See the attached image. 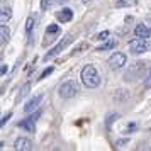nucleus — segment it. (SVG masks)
Listing matches in <instances>:
<instances>
[{
	"mask_svg": "<svg viewBox=\"0 0 151 151\" xmlns=\"http://www.w3.org/2000/svg\"><path fill=\"white\" fill-rule=\"evenodd\" d=\"M80 80H82L83 87H87V88H97L100 82H102V78L99 75V71L93 65H85L82 68V73H80Z\"/></svg>",
	"mask_w": 151,
	"mask_h": 151,
	"instance_id": "nucleus-1",
	"label": "nucleus"
},
{
	"mask_svg": "<svg viewBox=\"0 0 151 151\" xmlns=\"http://www.w3.org/2000/svg\"><path fill=\"white\" fill-rule=\"evenodd\" d=\"M146 68H148V63H144V61L132 63V65L129 66V70L126 71L124 80H126V82H134V80H137V78H141L143 73L146 71Z\"/></svg>",
	"mask_w": 151,
	"mask_h": 151,
	"instance_id": "nucleus-2",
	"label": "nucleus"
},
{
	"mask_svg": "<svg viewBox=\"0 0 151 151\" xmlns=\"http://www.w3.org/2000/svg\"><path fill=\"white\" fill-rule=\"evenodd\" d=\"M76 92H78V85H76L73 80H68V82H65L60 87V90H58V93H60V97L61 99H73V97L76 95Z\"/></svg>",
	"mask_w": 151,
	"mask_h": 151,
	"instance_id": "nucleus-3",
	"label": "nucleus"
},
{
	"mask_svg": "<svg viewBox=\"0 0 151 151\" xmlns=\"http://www.w3.org/2000/svg\"><path fill=\"white\" fill-rule=\"evenodd\" d=\"M150 49V44H148V39H143V37H136L129 42V51L132 55H143Z\"/></svg>",
	"mask_w": 151,
	"mask_h": 151,
	"instance_id": "nucleus-4",
	"label": "nucleus"
},
{
	"mask_svg": "<svg viewBox=\"0 0 151 151\" xmlns=\"http://www.w3.org/2000/svg\"><path fill=\"white\" fill-rule=\"evenodd\" d=\"M73 41V37H71V36H65V37H63L61 41L58 42V44H56L55 48L51 49V51H49V53H46V55H44V61H48V60H51V58H55V56H58L60 55V53H61L63 49L66 48V46H68L70 42Z\"/></svg>",
	"mask_w": 151,
	"mask_h": 151,
	"instance_id": "nucleus-5",
	"label": "nucleus"
},
{
	"mask_svg": "<svg viewBox=\"0 0 151 151\" xmlns=\"http://www.w3.org/2000/svg\"><path fill=\"white\" fill-rule=\"evenodd\" d=\"M126 63H127V56L124 53H114L107 60V65H109L110 70H121V68H124Z\"/></svg>",
	"mask_w": 151,
	"mask_h": 151,
	"instance_id": "nucleus-6",
	"label": "nucleus"
},
{
	"mask_svg": "<svg viewBox=\"0 0 151 151\" xmlns=\"http://www.w3.org/2000/svg\"><path fill=\"white\" fill-rule=\"evenodd\" d=\"M14 148L17 151H31L32 150V141L27 137H17L14 143Z\"/></svg>",
	"mask_w": 151,
	"mask_h": 151,
	"instance_id": "nucleus-7",
	"label": "nucleus"
},
{
	"mask_svg": "<svg viewBox=\"0 0 151 151\" xmlns=\"http://www.w3.org/2000/svg\"><path fill=\"white\" fill-rule=\"evenodd\" d=\"M134 34L136 37H143V39H148L151 36V29L146 26V24H137L136 29H134Z\"/></svg>",
	"mask_w": 151,
	"mask_h": 151,
	"instance_id": "nucleus-8",
	"label": "nucleus"
},
{
	"mask_svg": "<svg viewBox=\"0 0 151 151\" xmlns=\"http://www.w3.org/2000/svg\"><path fill=\"white\" fill-rule=\"evenodd\" d=\"M42 100V95H36L34 99H31L26 105H24V112L26 114H29V112H32V110H36L37 107H39V104H41Z\"/></svg>",
	"mask_w": 151,
	"mask_h": 151,
	"instance_id": "nucleus-9",
	"label": "nucleus"
},
{
	"mask_svg": "<svg viewBox=\"0 0 151 151\" xmlns=\"http://www.w3.org/2000/svg\"><path fill=\"white\" fill-rule=\"evenodd\" d=\"M56 17H58L60 22H70L71 19H73V10L68 9V7H65V9H61V12L56 14Z\"/></svg>",
	"mask_w": 151,
	"mask_h": 151,
	"instance_id": "nucleus-10",
	"label": "nucleus"
},
{
	"mask_svg": "<svg viewBox=\"0 0 151 151\" xmlns=\"http://www.w3.org/2000/svg\"><path fill=\"white\" fill-rule=\"evenodd\" d=\"M34 122H36V121L32 119V117H27V119H24V121L19 122V127L24 129V131H27V132H34V129H36Z\"/></svg>",
	"mask_w": 151,
	"mask_h": 151,
	"instance_id": "nucleus-11",
	"label": "nucleus"
},
{
	"mask_svg": "<svg viewBox=\"0 0 151 151\" xmlns=\"http://www.w3.org/2000/svg\"><path fill=\"white\" fill-rule=\"evenodd\" d=\"M10 17H12V9L10 7H2V14H0V21H2V24H5V22L10 21Z\"/></svg>",
	"mask_w": 151,
	"mask_h": 151,
	"instance_id": "nucleus-12",
	"label": "nucleus"
},
{
	"mask_svg": "<svg viewBox=\"0 0 151 151\" xmlns=\"http://www.w3.org/2000/svg\"><path fill=\"white\" fill-rule=\"evenodd\" d=\"M0 34H2V42H7L10 39V31H9V27L5 24L0 26Z\"/></svg>",
	"mask_w": 151,
	"mask_h": 151,
	"instance_id": "nucleus-13",
	"label": "nucleus"
},
{
	"mask_svg": "<svg viewBox=\"0 0 151 151\" xmlns=\"http://www.w3.org/2000/svg\"><path fill=\"white\" fill-rule=\"evenodd\" d=\"M32 27H34V17H32V15H29L27 21H26V34H27V36L32 32Z\"/></svg>",
	"mask_w": 151,
	"mask_h": 151,
	"instance_id": "nucleus-14",
	"label": "nucleus"
},
{
	"mask_svg": "<svg viewBox=\"0 0 151 151\" xmlns=\"http://www.w3.org/2000/svg\"><path fill=\"white\" fill-rule=\"evenodd\" d=\"M114 48H116V41H114V39H110V41H107L105 44H102L97 51H107V49H114Z\"/></svg>",
	"mask_w": 151,
	"mask_h": 151,
	"instance_id": "nucleus-15",
	"label": "nucleus"
},
{
	"mask_svg": "<svg viewBox=\"0 0 151 151\" xmlns=\"http://www.w3.org/2000/svg\"><path fill=\"white\" fill-rule=\"evenodd\" d=\"M60 32V27L56 26V24H51V26H48V29H46V34H58Z\"/></svg>",
	"mask_w": 151,
	"mask_h": 151,
	"instance_id": "nucleus-16",
	"label": "nucleus"
},
{
	"mask_svg": "<svg viewBox=\"0 0 151 151\" xmlns=\"http://www.w3.org/2000/svg\"><path fill=\"white\" fill-rule=\"evenodd\" d=\"M55 4V0H41V10H48Z\"/></svg>",
	"mask_w": 151,
	"mask_h": 151,
	"instance_id": "nucleus-17",
	"label": "nucleus"
},
{
	"mask_svg": "<svg viewBox=\"0 0 151 151\" xmlns=\"http://www.w3.org/2000/svg\"><path fill=\"white\" fill-rule=\"evenodd\" d=\"M29 90H31V83H26V85L21 88V95H19V97H21V99H24V97L29 93Z\"/></svg>",
	"mask_w": 151,
	"mask_h": 151,
	"instance_id": "nucleus-18",
	"label": "nucleus"
},
{
	"mask_svg": "<svg viewBox=\"0 0 151 151\" xmlns=\"http://www.w3.org/2000/svg\"><path fill=\"white\" fill-rule=\"evenodd\" d=\"M109 31H104V32H100V34H97L95 36V39L97 41H105V39H107V37H109Z\"/></svg>",
	"mask_w": 151,
	"mask_h": 151,
	"instance_id": "nucleus-19",
	"label": "nucleus"
},
{
	"mask_svg": "<svg viewBox=\"0 0 151 151\" xmlns=\"http://www.w3.org/2000/svg\"><path fill=\"white\" fill-rule=\"evenodd\" d=\"M51 73H53V66H48V68H46V70H44V71L41 73V76H39V80H42V78H46V76H48V75H51Z\"/></svg>",
	"mask_w": 151,
	"mask_h": 151,
	"instance_id": "nucleus-20",
	"label": "nucleus"
},
{
	"mask_svg": "<svg viewBox=\"0 0 151 151\" xmlns=\"http://www.w3.org/2000/svg\"><path fill=\"white\" fill-rule=\"evenodd\" d=\"M144 87H146V88H151V68H150V73L144 78Z\"/></svg>",
	"mask_w": 151,
	"mask_h": 151,
	"instance_id": "nucleus-21",
	"label": "nucleus"
},
{
	"mask_svg": "<svg viewBox=\"0 0 151 151\" xmlns=\"http://www.w3.org/2000/svg\"><path fill=\"white\" fill-rule=\"evenodd\" d=\"M10 117H12V114H7V116H4V117H2V121H0V126H5V122H7Z\"/></svg>",
	"mask_w": 151,
	"mask_h": 151,
	"instance_id": "nucleus-22",
	"label": "nucleus"
},
{
	"mask_svg": "<svg viewBox=\"0 0 151 151\" xmlns=\"http://www.w3.org/2000/svg\"><path fill=\"white\" fill-rule=\"evenodd\" d=\"M114 2H116V5H117V7H124V5L127 4L126 0H114Z\"/></svg>",
	"mask_w": 151,
	"mask_h": 151,
	"instance_id": "nucleus-23",
	"label": "nucleus"
},
{
	"mask_svg": "<svg viewBox=\"0 0 151 151\" xmlns=\"http://www.w3.org/2000/svg\"><path fill=\"white\" fill-rule=\"evenodd\" d=\"M114 119H117V114H112V116H109V119H107V127L110 126V122H112Z\"/></svg>",
	"mask_w": 151,
	"mask_h": 151,
	"instance_id": "nucleus-24",
	"label": "nucleus"
},
{
	"mask_svg": "<svg viewBox=\"0 0 151 151\" xmlns=\"http://www.w3.org/2000/svg\"><path fill=\"white\" fill-rule=\"evenodd\" d=\"M124 143H127V139H119V141L116 143V146H117V148H121V146H122Z\"/></svg>",
	"mask_w": 151,
	"mask_h": 151,
	"instance_id": "nucleus-25",
	"label": "nucleus"
},
{
	"mask_svg": "<svg viewBox=\"0 0 151 151\" xmlns=\"http://www.w3.org/2000/svg\"><path fill=\"white\" fill-rule=\"evenodd\" d=\"M7 65H5V63H4V65H2V75H5V73H7Z\"/></svg>",
	"mask_w": 151,
	"mask_h": 151,
	"instance_id": "nucleus-26",
	"label": "nucleus"
},
{
	"mask_svg": "<svg viewBox=\"0 0 151 151\" xmlns=\"http://www.w3.org/2000/svg\"><path fill=\"white\" fill-rule=\"evenodd\" d=\"M134 127H136V126H134V124H131V126H127V127H126V131H132Z\"/></svg>",
	"mask_w": 151,
	"mask_h": 151,
	"instance_id": "nucleus-27",
	"label": "nucleus"
},
{
	"mask_svg": "<svg viewBox=\"0 0 151 151\" xmlns=\"http://www.w3.org/2000/svg\"><path fill=\"white\" fill-rule=\"evenodd\" d=\"M83 2H90V0H83Z\"/></svg>",
	"mask_w": 151,
	"mask_h": 151,
	"instance_id": "nucleus-28",
	"label": "nucleus"
}]
</instances>
